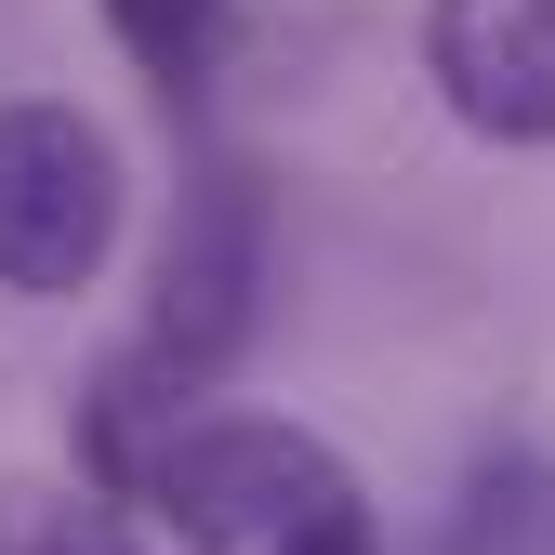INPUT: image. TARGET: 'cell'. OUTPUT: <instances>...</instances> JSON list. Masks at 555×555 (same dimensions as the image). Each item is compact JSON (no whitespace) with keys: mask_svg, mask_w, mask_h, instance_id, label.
I'll list each match as a JSON object with an SVG mask.
<instances>
[{"mask_svg":"<svg viewBox=\"0 0 555 555\" xmlns=\"http://www.w3.org/2000/svg\"><path fill=\"white\" fill-rule=\"evenodd\" d=\"M424 93L476 146H555V0H424Z\"/></svg>","mask_w":555,"mask_h":555,"instance_id":"277c9868","label":"cell"},{"mask_svg":"<svg viewBox=\"0 0 555 555\" xmlns=\"http://www.w3.org/2000/svg\"><path fill=\"white\" fill-rule=\"evenodd\" d=\"M93 14H106L119 66H132L172 119H212L225 66H238V0H93Z\"/></svg>","mask_w":555,"mask_h":555,"instance_id":"5b68a950","label":"cell"},{"mask_svg":"<svg viewBox=\"0 0 555 555\" xmlns=\"http://www.w3.org/2000/svg\"><path fill=\"white\" fill-rule=\"evenodd\" d=\"M424 555H555V450H529V437L476 450V463L450 476Z\"/></svg>","mask_w":555,"mask_h":555,"instance_id":"8992f818","label":"cell"},{"mask_svg":"<svg viewBox=\"0 0 555 555\" xmlns=\"http://www.w3.org/2000/svg\"><path fill=\"white\" fill-rule=\"evenodd\" d=\"M264 318V198L238 159H198L172 225H159V278H146V331H132V358L106 371V463L132 476L159 424H185V397L238 371V344Z\"/></svg>","mask_w":555,"mask_h":555,"instance_id":"7a4b0ae2","label":"cell"},{"mask_svg":"<svg viewBox=\"0 0 555 555\" xmlns=\"http://www.w3.org/2000/svg\"><path fill=\"white\" fill-rule=\"evenodd\" d=\"M172 555H384V516L318 424L292 410H185L119 476Z\"/></svg>","mask_w":555,"mask_h":555,"instance_id":"6da1fadb","label":"cell"},{"mask_svg":"<svg viewBox=\"0 0 555 555\" xmlns=\"http://www.w3.org/2000/svg\"><path fill=\"white\" fill-rule=\"evenodd\" d=\"M119 212H132L119 132L66 93H0V292L27 305L93 292L119 251Z\"/></svg>","mask_w":555,"mask_h":555,"instance_id":"3957f363","label":"cell"}]
</instances>
